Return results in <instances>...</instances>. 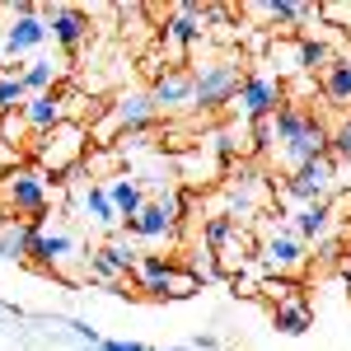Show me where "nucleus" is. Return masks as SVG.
Wrapping results in <instances>:
<instances>
[{
	"instance_id": "nucleus-29",
	"label": "nucleus",
	"mask_w": 351,
	"mask_h": 351,
	"mask_svg": "<svg viewBox=\"0 0 351 351\" xmlns=\"http://www.w3.org/2000/svg\"><path fill=\"white\" fill-rule=\"evenodd\" d=\"M234 150H239V141L230 127H220V132L206 136V155H220V160H234Z\"/></svg>"
},
{
	"instance_id": "nucleus-9",
	"label": "nucleus",
	"mask_w": 351,
	"mask_h": 351,
	"mask_svg": "<svg viewBox=\"0 0 351 351\" xmlns=\"http://www.w3.org/2000/svg\"><path fill=\"white\" fill-rule=\"evenodd\" d=\"M47 38H52V33H47V19L38 14V5L19 0V5H14V19L5 24V61L38 52V47H43Z\"/></svg>"
},
{
	"instance_id": "nucleus-4",
	"label": "nucleus",
	"mask_w": 351,
	"mask_h": 351,
	"mask_svg": "<svg viewBox=\"0 0 351 351\" xmlns=\"http://www.w3.org/2000/svg\"><path fill=\"white\" fill-rule=\"evenodd\" d=\"M155 117H160V108H155V99H150V89L141 94V89H127V94H117L112 104H104V127H99V141L108 145V136H145L150 127H155Z\"/></svg>"
},
{
	"instance_id": "nucleus-5",
	"label": "nucleus",
	"mask_w": 351,
	"mask_h": 351,
	"mask_svg": "<svg viewBox=\"0 0 351 351\" xmlns=\"http://www.w3.org/2000/svg\"><path fill=\"white\" fill-rule=\"evenodd\" d=\"M132 276H136V291H141V295H155V300H183L202 286L192 271H178V263H169L160 253H145V258L136 263Z\"/></svg>"
},
{
	"instance_id": "nucleus-14",
	"label": "nucleus",
	"mask_w": 351,
	"mask_h": 351,
	"mask_svg": "<svg viewBox=\"0 0 351 351\" xmlns=\"http://www.w3.org/2000/svg\"><path fill=\"white\" fill-rule=\"evenodd\" d=\"M263 263L271 271H295L304 263V239H300L295 230H276L263 239Z\"/></svg>"
},
{
	"instance_id": "nucleus-12",
	"label": "nucleus",
	"mask_w": 351,
	"mask_h": 351,
	"mask_svg": "<svg viewBox=\"0 0 351 351\" xmlns=\"http://www.w3.org/2000/svg\"><path fill=\"white\" fill-rule=\"evenodd\" d=\"M19 117H24V127L33 136H47V132H56L61 122H71V108H66V99L61 94H28V104L19 108Z\"/></svg>"
},
{
	"instance_id": "nucleus-24",
	"label": "nucleus",
	"mask_w": 351,
	"mask_h": 351,
	"mask_svg": "<svg viewBox=\"0 0 351 351\" xmlns=\"http://www.w3.org/2000/svg\"><path fill=\"white\" fill-rule=\"evenodd\" d=\"M19 80H24L28 94H52L56 80H61V66H56V61H47V56H38V61L19 66Z\"/></svg>"
},
{
	"instance_id": "nucleus-15",
	"label": "nucleus",
	"mask_w": 351,
	"mask_h": 351,
	"mask_svg": "<svg viewBox=\"0 0 351 351\" xmlns=\"http://www.w3.org/2000/svg\"><path fill=\"white\" fill-rule=\"evenodd\" d=\"M276 155H281L286 169H300V164H309V160H324V155H328V127H324V122L304 127V132H300L291 145H281Z\"/></svg>"
},
{
	"instance_id": "nucleus-30",
	"label": "nucleus",
	"mask_w": 351,
	"mask_h": 351,
	"mask_svg": "<svg viewBox=\"0 0 351 351\" xmlns=\"http://www.w3.org/2000/svg\"><path fill=\"white\" fill-rule=\"evenodd\" d=\"M192 276H197V281H216V276H220V271H216V253H211L206 243H202V253L192 258Z\"/></svg>"
},
{
	"instance_id": "nucleus-28",
	"label": "nucleus",
	"mask_w": 351,
	"mask_h": 351,
	"mask_svg": "<svg viewBox=\"0 0 351 351\" xmlns=\"http://www.w3.org/2000/svg\"><path fill=\"white\" fill-rule=\"evenodd\" d=\"M328 155L332 160H351V112H342V122L328 132Z\"/></svg>"
},
{
	"instance_id": "nucleus-25",
	"label": "nucleus",
	"mask_w": 351,
	"mask_h": 351,
	"mask_svg": "<svg viewBox=\"0 0 351 351\" xmlns=\"http://www.w3.org/2000/svg\"><path fill=\"white\" fill-rule=\"evenodd\" d=\"M234 239H239V220H230L225 211H220V216H206V220H202V243H206L211 253H220L225 243H234Z\"/></svg>"
},
{
	"instance_id": "nucleus-7",
	"label": "nucleus",
	"mask_w": 351,
	"mask_h": 351,
	"mask_svg": "<svg viewBox=\"0 0 351 351\" xmlns=\"http://www.w3.org/2000/svg\"><path fill=\"white\" fill-rule=\"evenodd\" d=\"M286 104H291V94H286L281 75H267V71H248L239 99H234V108H239L248 122H271Z\"/></svg>"
},
{
	"instance_id": "nucleus-22",
	"label": "nucleus",
	"mask_w": 351,
	"mask_h": 351,
	"mask_svg": "<svg viewBox=\"0 0 351 351\" xmlns=\"http://www.w3.org/2000/svg\"><path fill=\"white\" fill-rule=\"evenodd\" d=\"M80 211H84V220H94L99 230H117V225H122V216L112 211V202H108V188H99V183H84L80 188Z\"/></svg>"
},
{
	"instance_id": "nucleus-31",
	"label": "nucleus",
	"mask_w": 351,
	"mask_h": 351,
	"mask_svg": "<svg viewBox=\"0 0 351 351\" xmlns=\"http://www.w3.org/2000/svg\"><path fill=\"white\" fill-rule=\"evenodd\" d=\"M89 351H155V347H145V342H112V337H104L99 347H89Z\"/></svg>"
},
{
	"instance_id": "nucleus-21",
	"label": "nucleus",
	"mask_w": 351,
	"mask_h": 351,
	"mask_svg": "<svg viewBox=\"0 0 351 351\" xmlns=\"http://www.w3.org/2000/svg\"><path fill=\"white\" fill-rule=\"evenodd\" d=\"M319 94H324L332 108L351 112V61H347V56H337V61H332V71L319 75Z\"/></svg>"
},
{
	"instance_id": "nucleus-3",
	"label": "nucleus",
	"mask_w": 351,
	"mask_h": 351,
	"mask_svg": "<svg viewBox=\"0 0 351 351\" xmlns=\"http://www.w3.org/2000/svg\"><path fill=\"white\" fill-rule=\"evenodd\" d=\"M243 71L239 61H230V56H216V61H202L197 71H192V80H197V94H192V108L197 112H220L225 104H234L243 89Z\"/></svg>"
},
{
	"instance_id": "nucleus-23",
	"label": "nucleus",
	"mask_w": 351,
	"mask_h": 351,
	"mask_svg": "<svg viewBox=\"0 0 351 351\" xmlns=\"http://www.w3.org/2000/svg\"><path fill=\"white\" fill-rule=\"evenodd\" d=\"M314 122H319L314 112H304L300 104H286V108L271 117V141H276V150H281V145H291V141H295L304 127H314Z\"/></svg>"
},
{
	"instance_id": "nucleus-16",
	"label": "nucleus",
	"mask_w": 351,
	"mask_h": 351,
	"mask_svg": "<svg viewBox=\"0 0 351 351\" xmlns=\"http://www.w3.org/2000/svg\"><path fill=\"white\" fill-rule=\"evenodd\" d=\"M71 253H75V234H66V230H47V225L33 234V248H28V258H33L38 267H61Z\"/></svg>"
},
{
	"instance_id": "nucleus-10",
	"label": "nucleus",
	"mask_w": 351,
	"mask_h": 351,
	"mask_svg": "<svg viewBox=\"0 0 351 351\" xmlns=\"http://www.w3.org/2000/svg\"><path fill=\"white\" fill-rule=\"evenodd\" d=\"M192 94H197V80H192V71H183V66H164L160 75H155V84H150V99H155L160 112L192 108Z\"/></svg>"
},
{
	"instance_id": "nucleus-32",
	"label": "nucleus",
	"mask_w": 351,
	"mask_h": 351,
	"mask_svg": "<svg viewBox=\"0 0 351 351\" xmlns=\"http://www.w3.org/2000/svg\"><path fill=\"white\" fill-rule=\"evenodd\" d=\"M0 75H10V66H5V24H0Z\"/></svg>"
},
{
	"instance_id": "nucleus-26",
	"label": "nucleus",
	"mask_w": 351,
	"mask_h": 351,
	"mask_svg": "<svg viewBox=\"0 0 351 351\" xmlns=\"http://www.w3.org/2000/svg\"><path fill=\"white\" fill-rule=\"evenodd\" d=\"M24 104H28V89H24V80H19V71L0 75V117H14Z\"/></svg>"
},
{
	"instance_id": "nucleus-11",
	"label": "nucleus",
	"mask_w": 351,
	"mask_h": 351,
	"mask_svg": "<svg viewBox=\"0 0 351 351\" xmlns=\"http://www.w3.org/2000/svg\"><path fill=\"white\" fill-rule=\"evenodd\" d=\"M164 43L173 47V52H183V47H192V43H202V33H206V24H202V10L192 5V0H178L169 14H164Z\"/></svg>"
},
{
	"instance_id": "nucleus-17",
	"label": "nucleus",
	"mask_w": 351,
	"mask_h": 351,
	"mask_svg": "<svg viewBox=\"0 0 351 351\" xmlns=\"http://www.w3.org/2000/svg\"><path fill=\"white\" fill-rule=\"evenodd\" d=\"M243 14H263V19L276 28V24H304V19H319V5H304V0H253V5H243Z\"/></svg>"
},
{
	"instance_id": "nucleus-13",
	"label": "nucleus",
	"mask_w": 351,
	"mask_h": 351,
	"mask_svg": "<svg viewBox=\"0 0 351 351\" xmlns=\"http://www.w3.org/2000/svg\"><path fill=\"white\" fill-rule=\"evenodd\" d=\"M43 19H47L52 43H56V47H66V52H75L84 38H89V10H75V5H52Z\"/></svg>"
},
{
	"instance_id": "nucleus-1",
	"label": "nucleus",
	"mask_w": 351,
	"mask_h": 351,
	"mask_svg": "<svg viewBox=\"0 0 351 351\" xmlns=\"http://www.w3.org/2000/svg\"><path fill=\"white\" fill-rule=\"evenodd\" d=\"M47 206H52V173H43L38 164L0 169V220H28L43 230Z\"/></svg>"
},
{
	"instance_id": "nucleus-8",
	"label": "nucleus",
	"mask_w": 351,
	"mask_h": 351,
	"mask_svg": "<svg viewBox=\"0 0 351 351\" xmlns=\"http://www.w3.org/2000/svg\"><path fill=\"white\" fill-rule=\"evenodd\" d=\"M332 178H337V160H332V155H324V160H309V164H300V169H291V173L281 178V197H286V202H295V206L328 202Z\"/></svg>"
},
{
	"instance_id": "nucleus-20",
	"label": "nucleus",
	"mask_w": 351,
	"mask_h": 351,
	"mask_svg": "<svg viewBox=\"0 0 351 351\" xmlns=\"http://www.w3.org/2000/svg\"><path fill=\"white\" fill-rule=\"evenodd\" d=\"M291 230H295L300 239H328V230H332V202H314V206H295V216H291Z\"/></svg>"
},
{
	"instance_id": "nucleus-2",
	"label": "nucleus",
	"mask_w": 351,
	"mask_h": 351,
	"mask_svg": "<svg viewBox=\"0 0 351 351\" xmlns=\"http://www.w3.org/2000/svg\"><path fill=\"white\" fill-rule=\"evenodd\" d=\"M89 145H94L89 127H80V122L71 117V122H61L56 132L38 136L28 150H33V164H38L43 173H75V169L89 160Z\"/></svg>"
},
{
	"instance_id": "nucleus-19",
	"label": "nucleus",
	"mask_w": 351,
	"mask_h": 351,
	"mask_svg": "<svg viewBox=\"0 0 351 351\" xmlns=\"http://www.w3.org/2000/svg\"><path fill=\"white\" fill-rule=\"evenodd\" d=\"M33 234H38V225H28V220H0V263H24Z\"/></svg>"
},
{
	"instance_id": "nucleus-18",
	"label": "nucleus",
	"mask_w": 351,
	"mask_h": 351,
	"mask_svg": "<svg viewBox=\"0 0 351 351\" xmlns=\"http://www.w3.org/2000/svg\"><path fill=\"white\" fill-rule=\"evenodd\" d=\"M108 202H112V211L122 216V225L132 216H141V206L150 202L145 197V183L136 178V173H112V183H108Z\"/></svg>"
},
{
	"instance_id": "nucleus-6",
	"label": "nucleus",
	"mask_w": 351,
	"mask_h": 351,
	"mask_svg": "<svg viewBox=\"0 0 351 351\" xmlns=\"http://www.w3.org/2000/svg\"><path fill=\"white\" fill-rule=\"evenodd\" d=\"M188 216V192L178 197V192H160V197H150L145 206H141V216H132L122 230L136 234V239H173L178 234V220Z\"/></svg>"
},
{
	"instance_id": "nucleus-27",
	"label": "nucleus",
	"mask_w": 351,
	"mask_h": 351,
	"mask_svg": "<svg viewBox=\"0 0 351 351\" xmlns=\"http://www.w3.org/2000/svg\"><path fill=\"white\" fill-rule=\"evenodd\" d=\"M271 324H276V332H291V337L309 332V304H276Z\"/></svg>"
}]
</instances>
